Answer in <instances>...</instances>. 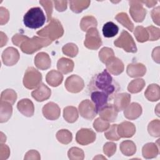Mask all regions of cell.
I'll return each mask as SVG.
<instances>
[{"label": "cell", "instance_id": "33", "mask_svg": "<svg viewBox=\"0 0 160 160\" xmlns=\"http://www.w3.org/2000/svg\"><path fill=\"white\" fill-rule=\"evenodd\" d=\"M118 26L111 21L106 22L102 27V34L106 38L114 37L118 33Z\"/></svg>", "mask_w": 160, "mask_h": 160}, {"label": "cell", "instance_id": "47", "mask_svg": "<svg viewBox=\"0 0 160 160\" xmlns=\"http://www.w3.org/2000/svg\"><path fill=\"white\" fill-rule=\"evenodd\" d=\"M116 151V144L112 142H107L103 146V152L108 157H111Z\"/></svg>", "mask_w": 160, "mask_h": 160}, {"label": "cell", "instance_id": "32", "mask_svg": "<svg viewBox=\"0 0 160 160\" xmlns=\"http://www.w3.org/2000/svg\"><path fill=\"white\" fill-rule=\"evenodd\" d=\"M97 26V20L92 16H86L83 17L80 22L81 29L83 31H88L92 28H96Z\"/></svg>", "mask_w": 160, "mask_h": 160}, {"label": "cell", "instance_id": "44", "mask_svg": "<svg viewBox=\"0 0 160 160\" xmlns=\"http://www.w3.org/2000/svg\"><path fill=\"white\" fill-rule=\"evenodd\" d=\"M109 126V122L101 119L100 117L96 118L93 122V128L98 132L106 131Z\"/></svg>", "mask_w": 160, "mask_h": 160}, {"label": "cell", "instance_id": "9", "mask_svg": "<svg viewBox=\"0 0 160 160\" xmlns=\"http://www.w3.org/2000/svg\"><path fill=\"white\" fill-rule=\"evenodd\" d=\"M78 109L80 115L88 120L93 119L98 114L94 104L89 99L82 101L79 104Z\"/></svg>", "mask_w": 160, "mask_h": 160}, {"label": "cell", "instance_id": "39", "mask_svg": "<svg viewBox=\"0 0 160 160\" xmlns=\"http://www.w3.org/2000/svg\"><path fill=\"white\" fill-rule=\"evenodd\" d=\"M114 56V52L112 49L108 47L102 48L99 52V58L100 61L104 64H106L107 62Z\"/></svg>", "mask_w": 160, "mask_h": 160}, {"label": "cell", "instance_id": "36", "mask_svg": "<svg viewBox=\"0 0 160 160\" xmlns=\"http://www.w3.org/2000/svg\"><path fill=\"white\" fill-rule=\"evenodd\" d=\"M56 137L58 141L63 144H68L72 139V133L68 129L59 130L56 132Z\"/></svg>", "mask_w": 160, "mask_h": 160}, {"label": "cell", "instance_id": "38", "mask_svg": "<svg viewBox=\"0 0 160 160\" xmlns=\"http://www.w3.org/2000/svg\"><path fill=\"white\" fill-rule=\"evenodd\" d=\"M134 34L136 40L139 42H144L149 40L148 32L146 29L142 26H138L136 27Z\"/></svg>", "mask_w": 160, "mask_h": 160}, {"label": "cell", "instance_id": "50", "mask_svg": "<svg viewBox=\"0 0 160 160\" xmlns=\"http://www.w3.org/2000/svg\"><path fill=\"white\" fill-rule=\"evenodd\" d=\"M28 38V36L21 34H16L12 38V42L14 45L20 48L22 42L25 41Z\"/></svg>", "mask_w": 160, "mask_h": 160}, {"label": "cell", "instance_id": "5", "mask_svg": "<svg viewBox=\"0 0 160 160\" xmlns=\"http://www.w3.org/2000/svg\"><path fill=\"white\" fill-rule=\"evenodd\" d=\"M42 81L41 73L34 67H29L26 70L23 78V84L28 89L38 88Z\"/></svg>", "mask_w": 160, "mask_h": 160}, {"label": "cell", "instance_id": "27", "mask_svg": "<svg viewBox=\"0 0 160 160\" xmlns=\"http://www.w3.org/2000/svg\"><path fill=\"white\" fill-rule=\"evenodd\" d=\"M74 66L73 61L66 58H60L57 62V68L62 74H68L72 72Z\"/></svg>", "mask_w": 160, "mask_h": 160}, {"label": "cell", "instance_id": "20", "mask_svg": "<svg viewBox=\"0 0 160 160\" xmlns=\"http://www.w3.org/2000/svg\"><path fill=\"white\" fill-rule=\"evenodd\" d=\"M142 109L138 102H132L124 110V117L129 120H134L138 118L142 114Z\"/></svg>", "mask_w": 160, "mask_h": 160}, {"label": "cell", "instance_id": "18", "mask_svg": "<svg viewBox=\"0 0 160 160\" xmlns=\"http://www.w3.org/2000/svg\"><path fill=\"white\" fill-rule=\"evenodd\" d=\"M131 95L126 92H122L115 96L114 100V107L118 112L124 110L129 104L131 101Z\"/></svg>", "mask_w": 160, "mask_h": 160}, {"label": "cell", "instance_id": "51", "mask_svg": "<svg viewBox=\"0 0 160 160\" xmlns=\"http://www.w3.org/2000/svg\"><path fill=\"white\" fill-rule=\"evenodd\" d=\"M24 159L28 160V159H36V160H39L41 159L40 154L38 151L36 150H30L28 151L24 158Z\"/></svg>", "mask_w": 160, "mask_h": 160}, {"label": "cell", "instance_id": "23", "mask_svg": "<svg viewBox=\"0 0 160 160\" xmlns=\"http://www.w3.org/2000/svg\"><path fill=\"white\" fill-rule=\"evenodd\" d=\"M127 74L131 78H139L146 72V68L142 63H131L126 68Z\"/></svg>", "mask_w": 160, "mask_h": 160}, {"label": "cell", "instance_id": "2", "mask_svg": "<svg viewBox=\"0 0 160 160\" xmlns=\"http://www.w3.org/2000/svg\"><path fill=\"white\" fill-rule=\"evenodd\" d=\"M36 34L40 37L47 38L53 41L62 36L64 34V28L58 19L52 18L49 23L42 29L37 31Z\"/></svg>", "mask_w": 160, "mask_h": 160}, {"label": "cell", "instance_id": "16", "mask_svg": "<svg viewBox=\"0 0 160 160\" xmlns=\"http://www.w3.org/2000/svg\"><path fill=\"white\" fill-rule=\"evenodd\" d=\"M51 94V89L44 83H41L31 92L32 97L38 102H42L48 99Z\"/></svg>", "mask_w": 160, "mask_h": 160}, {"label": "cell", "instance_id": "25", "mask_svg": "<svg viewBox=\"0 0 160 160\" xmlns=\"http://www.w3.org/2000/svg\"><path fill=\"white\" fill-rule=\"evenodd\" d=\"M144 96L146 98L152 102L157 101L160 98V88L157 84H151L148 86L145 92Z\"/></svg>", "mask_w": 160, "mask_h": 160}, {"label": "cell", "instance_id": "11", "mask_svg": "<svg viewBox=\"0 0 160 160\" xmlns=\"http://www.w3.org/2000/svg\"><path fill=\"white\" fill-rule=\"evenodd\" d=\"M96 139V133L91 129L82 128L79 130L76 135L77 142L81 145H88L92 143Z\"/></svg>", "mask_w": 160, "mask_h": 160}, {"label": "cell", "instance_id": "24", "mask_svg": "<svg viewBox=\"0 0 160 160\" xmlns=\"http://www.w3.org/2000/svg\"><path fill=\"white\" fill-rule=\"evenodd\" d=\"M63 80V76L61 72L56 70H51L48 72L46 76V81L48 84L52 87L59 86Z\"/></svg>", "mask_w": 160, "mask_h": 160}, {"label": "cell", "instance_id": "54", "mask_svg": "<svg viewBox=\"0 0 160 160\" xmlns=\"http://www.w3.org/2000/svg\"><path fill=\"white\" fill-rule=\"evenodd\" d=\"M159 48H154L152 52V58L157 63H159Z\"/></svg>", "mask_w": 160, "mask_h": 160}, {"label": "cell", "instance_id": "42", "mask_svg": "<svg viewBox=\"0 0 160 160\" xmlns=\"http://www.w3.org/2000/svg\"><path fill=\"white\" fill-rule=\"evenodd\" d=\"M68 156L71 160H82L84 158V151L77 147L70 148L68 152Z\"/></svg>", "mask_w": 160, "mask_h": 160}, {"label": "cell", "instance_id": "48", "mask_svg": "<svg viewBox=\"0 0 160 160\" xmlns=\"http://www.w3.org/2000/svg\"><path fill=\"white\" fill-rule=\"evenodd\" d=\"M9 18V11L7 9L1 7L0 8V24L4 25L6 24Z\"/></svg>", "mask_w": 160, "mask_h": 160}, {"label": "cell", "instance_id": "26", "mask_svg": "<svg viewBox=\"0 0 160 160\" xmlns=\"http://www.w3.org/2000/svg\"><path fill=\"white\" fill-rule=\"evenodd\" d=\"M159 154V147L154 142H148L142 148V156L146 159L156 158Z\"/></svg>", "mask_w": 160, "mask_h": 160}, {"label": "cell", "instance_id": "40", "mask_svg": "<svg viewBox=\"0 0 160 160\" xmlns=\"http://www.w3.org/2000/svg\"><path fill=\"white\" fill-rule=\"evenodd\" d=\"M149 134L153 137H159L160 136V121L154 119L151 121L148 126Z\"/></svg>", "mask_w": 160, "mask_h": 160}, {"label": "cell", "instance_id": "15", "mask_svg": "<svg viewBox=\"0 0 160 160\" xmlns=\"http://www.w3.org/2000/svg\"><path fill=\"white\" fill-rule=\"evenodd\" d=\"M98 113L101 119L109 122H112L116 121L118 112L116 111L113 104H107L98 112Z\"/></svg>", "mask_w": 160, "mask_h": 160}, {"label": "cell", "instance_id": "56", "mask_svg": "<svg viewBox=\"0 0 160 160\" xmlns=\"http://www.w3.org/2000/svg\"><path fill=\"white\" fill-rule=\"evenodd\" d=\"M141 1L142 4H145L146 6L148 8H152L158 2V1Z\"/></svg>", "mask_w": 160, "mask_h": 160}, {"label": "cell", "instance_id": "3", "mask_svg": "<svg viewBox=\"0 0 160 160\" xmlns=\"http://www.w3.org/2000/svg\"><path fill=\"white\" fill-rule=\"evenodd\" d=\"M46 17L42 10L39 7L29 9L23 17L24 25L31 29H38L45 23Z\"/></svg>", "mask_w": 160, "mask_h": 160}, {"label": "cell", "instance_id": "1", "mask_svg": "<svg viewBox=\"0 0 160 160\" xmlns=\"http://www.w3.org/2000/svg\"><path fill=\"white\" fill-rule=\"evenodd\" d=\"M89 88L91 91H99L105 92L111 99L118 92L119 86L114 81L109 72L104 69L92 79L89 84Z\"/></svg>", "mask_w": 160, "mask_h": 160}, {"label": "cell", "instance_id": "13", "mask_svg": "<svg viewBox=\"0 0 160 160\" xmlns=\"http://www.w3.org/2000/svg\"><path fill=\"white\" fill-rule=\"evenodd\" d=\"M43 116L48 120H56L61 114V110L59 106L53 102H49L45 104L42 109Z\"/></svg>", "mask_w": 160, "mask_h": 160}, {"label": "cell", "instance_id": "53", "mask_svg": "<svg viewBox=\"0 0 160 160\" xmlns=\"http://www.w3.org/2000/svg\"><path fill=\"white\" fill-rule=\"evenodd\" d=\"M56 9L59 12H62L66 10L68 1H54Z\"/></svg>", "mask_w": 160, "mask_h": 160}, {"label": "cell", "instance_id": "10", "mask_svg": "<svg viewBox=\"0 0 160 160\" xmlns=\"http://www.w3.org/2000/svg\"><path fill=\"white\" fill-rule=\"evenodd\" d=\"M64 86L69 92L72 93H78L83 89L84 87V82L80 76L72 74L66 79Z\"/></svg>", "mask_w": 160, "mask_h": 160}, {"label": "cell", "instance_id": "28", "mask_svg": "<svg viewBox=\"0 0 160 160\" xmlns=\"http://www.w3.org/2000/svg\"><path fill=\"white\" fill-rule=\"evenodd\" d=\"M12 114V105L7 102H0V122L1 123L7 122Z\"/></svg>", "mask_w": 160, "mask_h": 160}, {"label": "cell", "instance_id": "31", "mask_svg": "<svg viewBox=\"0 0 160 160\" xmlns=\"http://www.w3.org/2000/svg\"><path fill=\"white\" fill-rule=\"evenodd\" d=\"M69 6L71 11L75 13H80L84 9H87L91 3L90 1H84V0H74L69 1Z\"/></svg>", "mask_w": 160, "mask_h": 160}, {"label": "cell", "instance_id": "43", "mask_svg": "<svg viewBox=\"0 0 160 160\" xmlns=\"http://www.w3.org/2000/svg\"><path fill=\"white\" fill-rule=\"evenodd\" d=\"M62 51L65 55L70 58H74L78 53V48L75 44L69 42L62 48Z\"/></svg>", "mask_w": 160, "mask_h": 160}, {"label": "cell", "instance_id": "14", "mask_svg": "<svg viewBox=\"0 0 160 160\" xmlns=\"http://www.w3.org/2000/svg\"><path fill=\"white\" fill-rule=\"evenodd\" d=\"M91 98L94 104L97 112H98L108 104V101L111 99L105 92L99 91H94L91 92Z\"/></svg>", "mask_w": 160, "mask_h": 160}, {"label": "cell", "instance_id": "4", "mask_svg": "<svg viewBox=\"0 0 160 160\" xmlns=\"http://www.w3.org/2000/svg\"><path fill=\"white\" fill-rule=\"evenodd\" d=\"M52 41L49 39L40 36L29 37L22 42L20 48L22 52L27 54H32L44 47L48 46L52 43Z\"/></svg>", "mask_w": 160, "mask_h": 160}, {"label": "cell", "instance_id": "34", "mask_svg": "<svg viewBox=\"0 0 160 160\" xmlns=\"http://www.w3.org/2000/svg\"><path fill=\"white\" fill-rule=\"evenodd\" d=\"M116 20L121 25L127 28L129 31L132 32L134 29V24L130 20L128 15L126 12H119L115 16Z\"/></svg>", "mask_w": 160, "mask_h": 160}, {"label": "cell", "instance_id": "37", "mask_svg": "<svg viewBox=\"0 0 160 160\" xmlns=\"http://www.w3.org/2000/svg\"><path fill=\"white\" fill-rule=\"evenodd\" d=\"M17 99V93L11 89L4 90L1 94V101L7 102L13 105Z\"/></svg>", "mask_w": 160, "mask_h": 160}, {"label": "cell", "instance_id": "22", "mask_svg": "<svg viewBox=\"0 0 160 160\" xmlns=\"http://www.w3.org/2000/svg\"><path fill=\"white\" fill-rule=\"evenodd\" d=\"M34 64L40 70L49 69L51 64V61L49 54L44 52L38 53L34 58Z\"/></svg>", "mask_w": 160, "mask_h": 160}, {"label": "cell", "instance_id": "17", "mask_svg": "<svg viewBox=\"0 0 160 160\" xmlns=\"http://www.w3.org/2000/svg\"><path fill=\"white\" fill-rule=\"evenodd\" d=\"M106 70L114 76L121 74L124 71V64L121 59L114 56L106 64Z\"/></svg>", "mask_w": 160, "mask_h": 160}, {"label": "cell", "instance_id": "57", "mask_svg": "<svg viewBox=\"0 0 160 160\" xmlns=\"http://www.w3.org/2000/svg\"><path fill=\"white\" fill-rule=\"evenodd\" d=\"M6 141V137L5 135H4V134L1 132V143L4 142Z\"/></svg>", "mask_w": 160, "mask_h": 160}, {"label": "cell", "instance_id": "52", "mask_svg": "<svg viewBox=\"0 0 160 160\" xmlns=\"http://www.w3.org/2000/svg\"><path fill=\"white\" fill-rule=\"evenodd\" d=\"M159 9H160L159 6H158L156 8H154L151 11V18L153 20V22L158 26H159V24H160V23H159V21H160Z\"/></svg>", "mask_w": 160, "mask_h": 160}, {"label": "cell", "instance_id": "49", "mask_svg": "<svg viewBox=\"0 0 160 160\" xmlns=\"http://www.w3.org/2000/svg\"><path fill=\"white\" fill-rule=\"evenodd\" d=\"M10 155V149L9 147L1 143L0 145V160H5L7 159Z\"/></svg>", "mask_w": 160, "mask_h": 160}, {"label": "cell", "instance_id": "6", "mask_svg": "<svg viewBox=\"0 0 160 160\" xmlns=\"http://www.w3.org/2000/svg\"><path fill=\"white\" fill-rule=\"evenodd\" d=\"M114 44L128 52L135 53L137 52V47L132 37L128 31L124 30L121 32L119 38L114 41Z\"/></svg>", "mask_w": 160, "mask_h": 160}, {"label": "cell", "instance_id": "55", "mask_svg": "<svg viewBox=\"0 0 160 160\" xmlns=\"http://www.w3.org/2000/svg\"><path fill=\"white\" fill-rule=\"evenodd\" d=\"M8 42V38L6 36V35L2 32H1V47L4 46L5 44H6Z\"/></svg>", "mask_w": 160, "mask_h": 160}, {"label": "cell", "instance_id": "21", "mask_svg": "<svg viewBox=\"0 0 160 160\" xmlns=\"http://www.w3.org/2000/svg\"><path fill=\"white\" fill-rule=\"evenodd\" d=\"M17 108L22 114L26 117H31L34 115V106L33 102L28 98L20 100L18 102Z\"/></svg>", "mask_w": 160, "mask_h": 160}, {"label": "cell", "instance_id": "41", "mask_svg": "<svg viewBox=\"0 0 160 160\" xmlns=\"http://www.w3.org/2000/svg\"><path fill=\"white\" fill-rule=\"evenodd\" d=\"M104 136L110 141H118L121 137L118 132V124H114L110 126L104 132Z\"/></svg>", "mask_w": 160, "mask_h": 160}, {"label": "cell", "instance_id": "29", "mask_svg": "<svg viewBox=\"0 0 160 160\" xmlns=\"http://www.w3.org/2000/svg\"><path fill=\"white\" fill-rule=\"evenodd\" d=\"M121 152L126 156H131L136 152V146L135 143L131 140L123 141L119 146Z\"/></svg>", "mask_w": 160, "mask_h": 160}, {"label": "cell", "instance_id": "46", "mask_svg": "<svg viewBox=\"0 0 160 160\" xmlns=\"http://www.w3.org/2000/svg\"><path fill=\"white\" fill-rule=\"evenodd\" d=\"M53 1H40L39 3L42 6L44 9L46 11V13L47 15V22H49L51 21L52 13V4Z\"/></svg>", "mask_w": 160, "mask_h": 160}, {"label": "cell", "instance_id": "19", "mask_svg": "<svg viewBox=\"0 0 160 160\" xmlns=\"http://www.w3.org/2000/svg\"><path fill=\"white\" fill-rule=\"evenodd\" d=\"M118 132L121 138H131L136 132L135 125L129 121L118 124Z\"/></svg>", "mask_w": 160, "mask_h": 160}, {"label": "cell", "instance_id": "8", "mask_svg": "<svg viewBox=\"0 0 160 160\" xmlns=\"http://www.w3.org/2000/svg\"><path fill=\"white\" fill-rule=\"evenodd\" d=\"M129 12L132 19L136 22H141L144 21L146 10L143 7L141 1H129Z\"/></svg>", "mask_w": 160, "mask_h": 160}, {"label": "cell", "instance_id": "45", "mask_svg": "<svg viewBox=\"0 0 160 160\" xmlns=\"http://www.w3.org/2000/svg\"><path fill=\"white\" fill-rule=\"evenodd\" d=\"M148 35H149V40L151 41H157L160 38V29L158 28H156L153 26H149L146 28Z\"/></svg>", "mask_w": 160, "mask_h": 160}, {"label": "cell", "instance_id": "12", "mask_svg": "<svg viewBox=\"0 0 160 160\" xmlns=\"http://www.w3.org/2000/svg\"><path fill=\"white\" fill-rule=\"evenodd\" d=\"M1 58L4 64L11 66L16 64L19 61V53L17 49L13 47H9L4 50Z\"/></svg>", "mask_w": 160, "mask_h": 160}, {"label": "cell", "instance_id": "30", "mask_svg": "<svg viewBox=\"0 0 160 160\" xmlns=\"http://www.w3.org/2000/svg\"><path fill=\"white\" fill-rule=\"evenodd\" d=\"M79 114L78 109L74 106H67L63 110V118L69 123H73L78 119Z\"/></svg>", "mask_w": 160, "mask_h": 160}, {"label": "cell", "instance_id": "35", "mask_svg": "<svg viewBox=\"0 0 160 160\" xmlns=\"http://www.w3.org/2000/svg\"><path fill=\"white\" fill-rule=\"evenodd\" d=\"M145 84V81L143 79L139 78L134 79L129 83L128 86V90L132 94L139 92L144 88Z\"/></svg>", "mask_w": 160, "mask_h": 160}, {"label": "cell", "instance_id": "7", "mask_svg": "<svg viewBox=\"0 0 160 160\" xmlns=\"http://www.w3.org/2000/svg\"><path fill=\"white\" fill-rule=\"evenodd\" d=\"M84 45L91 50H96L102 46L101 38L96 28H92L87 31Z\"/></svg>", "mask_w": 160, "mask_h": 160}]
</instances>
